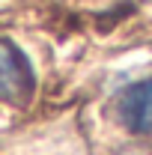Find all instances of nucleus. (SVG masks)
Here are the masks:
<instances>
[{
    "label": "nucleus",
    "mask_w": 152,
    "mask_h": 155,
    "mask_svg": "<svg viewBox=\"0 0 152 155\" xmlns=\"http://www.w3.org/2000/svg\"><path fill=\"white\" fill-rule=\"evenodd\" d=\"M36 90V78L27 57L9 39H0V101L24 104Z\"/></svg>",
    "instance_id": "1"
},
{
    "label": "nucleus",
    "mask_w": 152,
    "mask_h": 155,
    "mask_svg": "<svg viewBox=\"0 0 152 155\" xmlns=\"http://www.w3.org/2000/svg\"><path fill=\"white\" fill-rule=\"evenodd\" d=\"M119 119L137 134H152V78L119 96Z\"/></svg>",
    "instance_id": "2"
}]
</instances>
